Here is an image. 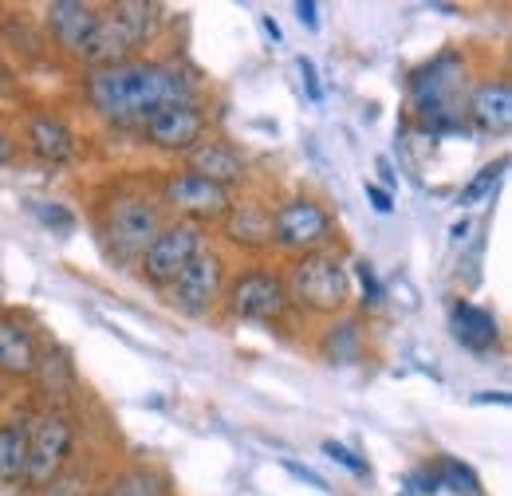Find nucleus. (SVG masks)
<instances>
[{"label":"nucleus","instance_id":"f257e3e1","mask_svg":"<svg viewBox=\"0 0 512 496\" xmlns=\"http://www.w3.org/2000/svg\"><path fill=\"white\" fill-rule=\"evenodd\" d=\"M87 99L111 123H146L162 107L193 103V87L178 67L127 60L95 67L87 79Z\"/></svg>","mask_w":512,"mask_h":496},{"label":"nucleus","instance_id":"f03ea898","mask_svg":"<svg viewBox=\"0 0 512 496\" xmlns=\"http://www.w3.org/2000/svg\"><path fill=\"white\" fill-rule=\"evenodd\" d=\"M284 288H288V300H296L300 308L316 311V315H335L351 300V276H347L339 252H331V248L300 256L292 264Z\"/></svg>","mask_w":512,"mask_h":496},{"label":"nucleus","instance_id":"7ed1b4c3","mask_svg":"<svg viewBox=\"0 0 512 496\" xmlns=\"http://www.w3.org/2000/svg\"><path fill=\"white\" fill-rule=\"evenodd\" d=\"M154 12H158V8H154V4H142V0L115 4L111 12L99 16V28H95V36L87 40V48H83L79 56L91 63V71H95V67H111V63H127L130 52H134L142 40H150V32H154V24H158Z\"/></svg>","mask_w":512,"mask_h":496},{"label":"nucleus","instance_id":"20e7f679","mask_svg":"<svg viewBox=\"0 0 512 496\" xmlns=\"http://www.w3.org/2000/svg\"><path fill=\"white\" fill-rule=\"evenodd\" d=\"M335 237V225L327 217L320 201L312 197H296V201H284L276 213H272V241L288 252H320V248L331 245Z\"/></svg>","mask_w":512,"mask_h":496},{"label":"nucleus","instance_id":"39448f33","mask_svg":"<svg viewBox=\"0 0 512 496\" xmlns=\"http://www.w3.org/2000/svg\"><path fill=\"white\" fill-rule=\"evenodd\" d=\"M221 288H225V260L217 252H197L190 264L174 276L170 284V308L190 315V319H201L209 315L213 304L221 300Z\"/></svg>","mask_w":512,"mask_h":496},{"label":"nucleus","instance_id":"423d86ee","mask_svg":"<svg viewBox=\"0 0 512 496\" xmlns=\"http://www.w3.org/2000/svg\"><path fill=\"white\" fill-rule=\"evenodd\" d=\"M229 311L237 315V319H249V323H276V319H284V311H288V288H284V280L276 276V272H241L233 284H229Z\"/></svg>","mask_w":512,"mask_h":496},{"label":"nucleus","instance_id":"0eeeda50","mask_svg":"<svg viewBox=\"0 0 512 496\" xmlns=\"http://www.w3.org/2000/svg\"><path fill=\"white\" fill-rule=\"evenodd\" d=\"M201 252V229L190 225V221H178V225H166L150 248L142 252V276L150 280V284H158V288H170L174 284V276L190 264L193 256Z\"/></svg>","mask_w":512,"mask_h":496},{"label":"nucleus","instance_id":"6e6552de","mask_svg":"<svg viewBox=\"0 0 512 496\" xmlns=\"http://www.w3.org/2000/svg\"><path fill=\"white\" fill-rule=\"evenodd\" d=\"M103 233L111 237V245L119 248L123 256H134V252L142 256L150 248V241L162 233V213L142 197H115L107 205Z\"/></svg>","mask_w":512,"mask_h":496},{"label":"nucleus","instance_id":"1a4fd4ad","mask_svg":"<svg viewBox=\"0 0 512 496\" xmlns=\"http://www.w3.org/2000/svg\"><path fill=\"white\" fill-rule=\"evenodd\" d=\"M75 445V426L64 414H44L32 430H28V481L32 485H48L71 457Z\"/></svg>","mask_w":512,"mask_h":496},{"label":"nucleus","instance_id":"9d476101","mask_svg":"<svg viewBox=\"0 0 512 496\" xmlns=\"http://www.w3.org/2000/svg\"><path fill=\"white\" fill-rule=\"evenodd\" d=\"M166 201H170L178 213H186L190 225H197V221H225V217L233 213L229 189L213 186V182L197 178L190 170L166 178Z\"/></svg>","mask_w":512,"mask_h":496},{"label":"nucleus","instance_id":"9b49d317","mask_svg":"<svg viewBox=\"0 0 512 496\" xmlns=\"http://www.w3.org/2000/svg\"><path fill=\"white\" fill-rule=\"evenodd\" d=\"M142 130L150 146L170 150V154H190L197 142H205V115L197 103H174V107L154 111L142 123Z\"/></svg>","mask_w":512,"mask_h":496},{"label":"nucleus","instance_id":"f8f14e48","mask_svg":"<svg viewBox=\"0 0 512 496\" xmlns=\"http://www.w3.org/2000/svg\"><path fill=\"white\" fill-rule=\"evenodd\" d=\"M99 8H91V4H79V0H56V4H48V32H52V40L64 48V52H83L87 48V40L95 36V28H99Z\"/></svg>","mask_w":512,"mask_h":496},{"label":"nucleus","instance_id":"ddd939ff","mask_svg":"<svg viewBox=\"0 0 512 496\" xmlns=\"http://www.w3.org/2000/svg\"><path fill=\"white\" fill-rule=\"evenodd\" d=\"M186 158H190V174H197V178H205V182H213V186L221 189H229L233 182L245 178V158L229 142H217V138L197 142Z\"/></svg>","mask_w":512,"mask_h":496},{"label":"nucleus","instance_id":"4468645a","mask_svg":"<svg viewBox=\"0 0 512 496\" xmlns=\"http://www.w3.org/2000/svg\"><path fill=\"white\" fill-rule=\"evenodd\" d=\"M24 142L40 162H52V166H60L75 154V134L60 115H32L28 130H24Z\"/></svg>","mask_w":512,"mask_h":496},{"label":"nucleus","instance_id":"2eb2a0df","mask_svg":"<svg viewBox=\"0 0 512 496\" xmlns=\"http://www.w3.org/2000/svg\"><path fill=\"white\" fill-rule=\"evenodd\" d=\"M40 367V347L32 339V331L20 319L0 315V371L12 378H28Z\"/></svg>","mask_w":512,"mask_h":496},{"label":"nucleus","instance_id":"dca6fc26","mask_svg":"<svg viewBox=\"0 0 512 496\" xmlns=\"http://www.w3.org/2000/svg\"><path fill=\"white\" fill-rule=\"evenodd\" d=\"M453 79H457V60L453 56H442L438 63H430L418 79H414V99H418V107H422V115H426V123L434 119H442L449 115V87H453Z\"/></svg>","mask_w":512,"mask_h":496},{"label":"nucleus","instance_id":"f3484780","mask_svg":"<svg viewBox=\"0 0 512 496\" xmlns=\"http://www.w3.org/2000/svg\"><path fill=\"white\" fill-rule=\"evenodd\" d=\"M469 115L481 130H509L512 123V87L505 79H493V83H481L473 95H469Z\"/></svg>","mask_w":512,"mask_h":496},{"label":"nucleus","instance_id":"a211bd4d","mask_svg":"<svg viewBox=\"0 0 512 496\" xmlns=\"http://www.w3.org/2000/svg\"><path fill=\"white\" fill-rule=\"evenodd\" d=\"M453 339H457L465 351L485 355V351H493V347H497L501 331H497V319H493L489 311L461 300V304L453 308Z\"/></svg>","mask_w":512,"mask_h":496},{"label":"nucleus","instance_id":"6ab92c4d","mask_svg":"<svg viewBox=\"0 0 512 496\" xmlns=\"http://www.w3.org/2000/svg\"><path fill=\"white\" fill-rule=\"evenodd\" d=\"M0 481L8 485L28 481V426L24 422L0 426Z\"/></svg>","mask_w":512,"mask_h":496},{"label":"nucleus","instance_id":"aec40b11","mask_svg":"<svg viewBox=\"0 0 512 496\" xmlns=\"http://www.w3.org/2000/svg\"><path fill=\"white\" fill-rule=\"evenodd\" d=\"M430 473H434L438 489H449V493H457V496H481V485H477L473 469L461 465V461H453V457H442Z\"/></svg>","mask_w":512,"mask_h":496},{"label":"nucleus","instance_id":"412c9836","mask_svg":"<svg viewBox=\"0 0 512 496\" xmlns=\"http://www.w3.org/2000/svg\"><path fill=\"white\" fill-rule=\"evenodd\" d=\"M166 481L158 477V473H150V469H130L123 473L115 485H111V493L107 496H166Z\"/></svg>","mask_w":512,"mask_h":496},{"label":"nucleus","instance_id":"4be33fe9","mask_svg":"<svg viewBox=\"0 0 512 496\" xmlns=\"http://www.w3.org/2000/svg\"><path fill=\"white\" fill-rule=\"evenodd\" d=\"M233 241L237 245H268L272 241V217H264L260 209H241V217L233 221Z\"/></svg>","mask_w":512,"mask_h":496},{"label":"nucleus","instance_id":"5701e85b","mask_svg":"<svg viewBox=\"0 0 512 496\" xmlns=\"http://www.w3.org/2000/svg\"><path fill=\"white\" fill-rule=\"evenodd\" d=\"M501 170H505V162H497V166H485L469 186L461 189V197H457V205H477L485 193H493L497 189V178H501Z\"/></svg>","mask_w":512,"mask_h":496},{"label":"nucleus","instance_id":"b1692460","mask_svg":"<svg viewBox=\"0 0 512 496\" xmlns=\"http://www.w3.org/2000/svg\"><path fill=\"white\" fill-rule=\"evenodd\" d=\"M323 453H327L331 461H339L343 469H351L355 477H367V461H359V457H355V453H351L347 445H335V441H323Z\"/></svg>","mask_w":512,"mask_h":496},{"label":"nucleus","instance_id":"393cba45","mask_svg":"<svg viewBox=\"0 0 512 496\" xmlns=\"http://www.w3.org/2000/svg\"><path fill=\"white\" fill-rule=\"evenodd\" d=\"M32 213H36L44 225H56L60 233H71V225H75L67 209H60V205H52V209H48V201H32Z\"/></svg>","mask_w":512,"mask_h":496},{"label":"nucleus","instance_id":"a878e982","mask_svg":"<svg viewBox=\"0 0 512 496\" xmlns=\"http://www.w3.org/2000/svg\"><path fill=\"white\" fill-rule=\"evenodd\" d=\"M359 268V280H363V292H367V304L375 308V304H383V288H379V280H375V268L371 264H355Z\"/></svg>","mask_w":512,"mask_h":496},{"label":"nucleus","instance_id":"bb28decb","mask_svg":"<svg viewBox=\"0 0 512 496\" xmlns=\"http://www.w3.org/2000/svg\"><path fill=\"white\" fill-rule=\"evenodd\" d=\"M284 469H288L292 477H300V481H308L312 489H323V493H327V481H323L320 473H312V469H304V465H296V461H284Z\"/></svg>","mask_w":512,"mask_h":496},{"label":"nucleus","instance_id":"cd10ccee","mask_svg":"<svg viewBox=\"0 0 512 496\" xmlns=\"http://www.w3.org/2000/svg\"><path fill=\"white\" fill-rule=\"evenodd\" d=\"M300 75H304V87H308V99H320V83H316V67H312V60H304L300 56Z\"/></svg>","mask_w":512,"mask_h":496},{"label":"nucleus","instance_id":"c85d7f7f","mask_svg":"<svg viewBox=\"0 0 512 496\" xmlns=\"http://www.w3.org/2000/svg\"><path fill=\"white\" fill-rule=\"evenodd\" d=\"M316 12H320V8H316L312 0H300V4H296V16H300V24H308L312 32L320 28V16H316Z\"/></svg>","mask_w":512,"mask_h":496},{"label":"nucleus","instance_id":"c756f323","mask_svg":"<svg viewBox=\"0 0 512 496\" xmlns=\"http://www.w3.org/2000/svg\"><path fill=\"white\" fill-rule=\"evenodd\" d=\"M16 158V142H12V134L0 126V166H8Z\"/></svg>","mask_w":512,"mask_h":496},{"label":"nucleus","instance_id":"7c9ffc66","mask_svg":"<svg viewBox=\"0 0 512 496\" xmlns=\"http://www.w3.org/2000/svg\"><path fill=\"white\" fill-rule=\"evenodd\" d=\"M367 197H371V201H375V209H379V213H390V209H394V205H390V193H386V189H379V186H367Z\"/></svg>","mask_w":512,"mask_h":496},{"label":"nucleus","instance_id":"2f4dec72","mask_svg":"<svg viewBox=\"0 0 512 496\" xmlns=\"http://www.w3.org/2000/svg\"><path fill=\"white\" fill-rule=\"evenodd\" d=\"M449 233H453V241H465V233H469V221H457Z\"/></svg>","mask_w":512,"mask_h":496},{"label":"nucleus","instance_id":"473e14b6","mask_svg":"<svg viewBox=\"0 0 512 496\" xmlns=\"http://www.w3.org/2000/svg\"><path fill=\"white\" fill-rule=\"evenodd\" d=\"M379 174H383L386 186H394V174H390V162H386V158H379Z\"/></svg>","mask_w":512,"mask_h":496},{"label":"nucleus","instance_id":"72a5a7b5","mask_svg":"<svg viewBox=\"0 0 512 496\" xmlns=\"http://www.w3.org/2000/svg\"><path fill=\"white\" fill-rule=\"evenodd\" d=\"M4 79H8V71H4V63H0V87H4Z\"/></svg>","mask_w":512,"mask_h":496}]
</instances>
